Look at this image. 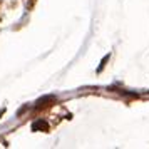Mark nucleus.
Here are the masks:
<instances>
[{"label": "nucleus", "instance_id": "nucleus-1", "mask_svg": "<svg viewBox=\"0 0 149 149\" xmlns=\"http://www.w3.org/2000/svg\"><path fill=\"white\" fill-rule=\"evenodd\" d=\"M32 129H34V131H47L49 124L45 121H37V122H34V124H32Z\"/></svg>", "mask_w": 149, "mask_h": 149}]
</instances>
